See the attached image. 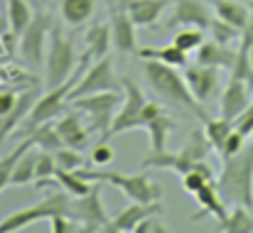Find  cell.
I'll list each match as a JSON object with an SVG mask.
<instances>
[{
  "label": "cell",
  "instance_id": "6da1fadb",
  "mask_svg": "<svg viewBox=\"0 0 253 233\" xmlns=\"http://www.w3.org/2000/svg\"><path fill=\"white\" fill-rule=\"evenodd\" d=\"M221 172L216 177L219 194L229 206L244 204L253 209V140L234 157L221 159Z\"/></svg>",
  "mask_w": 253,
  "mask_h": 233
},
{
  "label": "cell",
  "instance_id": "7a4b0ae2",
  "mask_svg": "<svg viewBox=\"0 0 253 233\" xmlns=\"http://www.w3.org/2000/svg\"><path fill=\"white\" fill-rule=\"evenodd\" d=\"M143 69H145L148 83L153 86V91H155L160 98H165V101L174 103V106H182V108H187L189 113H194L197 118L207 120V113L202 111V103L192 96V91H189L184 77H182L174 67L163 64V62H155V59H143Z\"/></svg>",
  "mask_w": 253,
  "mask_h": 233
},
{
  "label": "cell",
  "instance_id": "3957f363",
  "mask_svg": "<svg viewBox=\"0 0 253 233\" xmlns=\"http://www.w3.org/2000/svg\"><path fill=\"white\" fill-rule=\"evenodd\" d=\"M84 179L88 182H106L111 187H116L118 192H123L130 201H143V204H150V201H160L163 192L155 182L148 179V174L138 172V174H121V172H111V169H103V167H79L77 169Z\"/></svg>",
  "mask_w": 253,
  "mask_h": 233
},
{
  "label": "cell",
  "instance_id": "277c9868",
  "mask_svg": "<svg viewBox=\"0 0 253 233\" xmlns=\"http://www.w3.org/2000/svg\"><path fill=\"white\" fill-rule=\"evenodd\" d=\"M209 150H211V145H209L204 130H202V133L194 130V133L187 138V143L182 145L179 153H168V150H163V153H150V155L140 162V167H145V169H150V167L169 169V172H177V174L182 177V174L189 172L199 159H207Z\"/></svg>",
  "mask_w": 253,
  "mask_h": 233
},
{
  "label": "cell",
  "instance_id": "5b68a950",
  "mask_svg": "<svg viewBox=\"0 0 253 233\" xmlns=\"http://www.w3.org/2000/svg\"><path fill=\"white\" fill-rule=\"evenodd\" d=\"M77 67H79V62H77V52H74L72 39L59 30V25H52L47 52H44V78H47V86H57V83L67 81L77 72Z\"/></svg>",
  "mask_w": 253,
  "mask_h": 233
},
{
  "label": "cell",
  "instance_id": "8992f818",
  "mask_svg": "<svg viewBox=\"0 0 253 233\" xmlns=\"http://www.w3.org/2000/svg\"><path fill=\"white\" fill-rule=\"evenodd\" d=\"M123 96L121 91H98V93H86V96H79L74 101H69V106L79 113L88 116V130H98V133H108L111 128V120L121 106Z\"/></svg>",
  "mask_w": 253,
  "mask_h": 233
},
{
  "label": "cell",
  "instance_id": "52a82bcc",
  "mask_svg": "<svg viewBox=\"0 0 253 233\" xmlns=\"http://www.w3.org/2000/svg\"><path fill=\"white\" fill-rule=\"evenodd\" d=\"M69 211V199L64 194H49L47 199L37 201V204H30L10 216H5L0 221V233H15V231H22L42 219H52L54 214H67Z\"/></svg>",
  "mask_w": 253,
  "mask_h": 233
},
{
  "label": "cell",
  "instance_id": "ba28073f",
  "mask_svg": "<svg viewBox=\"0 0 253 233\" xmlns=\"http://www.w3.org/2000/svg\"><path fill=\"white\" fill-rule=\"evenodd\" d=\"M121 83H123V93L126 96H123V101H121V106H118V111H116V116L111 120L108 133L101 140H108V138H113L118 133H128V130H140V113H143V106H145L148 98L143 96V91H140V86L135 81L123 78Z\"/></svg>",
  "mask_w": 253,
  "mask_h": 233
},
{
  "label": "cell",
  "instance_id": "9c48e42d",
  "mask_svg": "<svg viewBox=\"0 0 253 233\" xmlns=\"http://www.w3.org/2000/svg\"><path fill=\"white\" fill-rule=\"evenodd\" d=\"M49 30H52V17L47 12H37L32 17V22L25 27V32L17 37V49L22 54V59L37 69L42 67L44 52H47V42H49Z\"/></svg>",
  "mask_w": 253,
  "mask_h": 233
},
{
  "label": "cell",
  "instance_id": "30bf717a",
  "mask_svg": "<svg viewBox=\"0 0 253 233\" xmlns=\"http://www.w3.org/2000/svg\"><path fill=\"white\" fill-rule=\"evenodd\" d=\"M123 83H118V78L113 74V64L108 57H101L96 62H91L86 67V72L74 83V88L69 91V101L86 96V93H98V91H123Z\"/></svg>",
  "mask_w": 253,
  "mask_h": 233
},
{
  "label": "cell",
  "instance_id": "8fae6325",
  "mask_svg": "<svg viewBox=\"0 0 253 233\" xmlns=\"http://www.w3.org/2000/svg\"><path fill=\"white\" fill-rule=\"evenodd\" d=\"M211 20H214V10L209 0H174V7L165 20V30H174V27L209 30Z\"/></svg>",
  "mask_w": 253,
  "mask_h": 233
},
{
  "label": "cell",
  "instance_id": "7c38bea8",
  "mask_svg": "<svg viewBox=\"0 0 253 233\" xmlns=\"http://www.w3.org/2000/svg\"><path fill=\"white\" fill-rule=\"evenodd\" d=\"M69 216H74L82 224V231H103V226L108 224V214L103 206V196H101V187L96 184L88 194L77 196V204H69Z\"/></svg>",
  "mask_w": 253,
  "mask_h": 233
},
{
  "label": "cell",
  "instance_id": "4fadbf2b",
  "mask_svg": "<svg viewBox=\"0 0 253 233\" xmlns=\"http://www.w3.org/2000/svg\"><path fill=\"white\" fill-rule=\"evenodd\" d=\"M219 72L216 67H207V64H187L184 67V81L192 91V96L199 103L211 101L219 93Z\"/></svg>",
  "mask_w": 253,
  "mask_h": 233
},
{
  "label": "cell",
  "instance_id": "5bb4252c",
  "mask_svg": "<svg viewBox=\"0 0 253 233\" xmlns=\"http://www.w3.org/2000/svg\"><path fill=\"white\" fill-rule=\"evenodd\" d=\"M111 42L113 49L121 54H133L138 49V37H135V22L126 12L123 5H116L111 12Z\"/></svg>",
  "mask_w": 253,
  "mask_h": 233
},
{
  "label": "cell",
  "instance_id": "9a60e30c",
  "mask_svg": "<svg viewBox=\"0 0 253 233\" xmlns=\"http://www.w3.org/2000/svg\"><path fill=\"white\" fill-rule=\"evenodd\" d=\"M158 211H163V204H160V201H150V204L130 201L118 216L108 219V224L103 226V233H128V231L133 233L135 231V226H138L145 216L158 214Z\"/></svg>",
  "mask_w": 253,
  "mask_h": 233
},
{
  "label": "cell",
  "instance_id": "2e32d148",
  "mask_svg": "<svg viewBox=\"0 0 253 233\" xmlns=\"http://www.w3.org/2000/svg\"><path fill=\"white\" fill-rule=\"evenodd\" d=\"M253 101V88L246 81L239 78H229V83L221 88V98H219V116L234 120L249 103Z\"/></svg>",
  "mask_w": 253,
  "mask_h": 233
},
{
  "label": "cell",
  "instance_id": "e0dca14e",
  "mask_svg": "<svg viewBox=\"0 0 253 233\" xmlns=\"http://www.w3.org/2000/svg\"><path fill=\"white\" fill-rule=\"evenodd\" d=\"M37 96H40V93H37L35 88L20 93L17 101H15V106L10 108V113H7L5 118H0V148H2V143H5L12 133H17V130L22 128V123L27 120V116H30L35 101H37Z\"/></svg>",
  "mask_w": 253,
  "mask_h": 233
},
{
  "label": "cell",
  "instance_id": "ac0fdd59",
  "mask_svg": "<svg viewBox=\"0 0 253 233\" xmlns=\"http://www.w3.org/2000/svg\"><path fill=\"white\" fill-rule=\"evenodd\" d=\"M197 204L202 206L192 219H202V216H214L216 221H224L226 214H229V204L224 201V196L219 194V187H216V179L214 182H207L204 187H199L194 194Z\"/></svg>",
  "mask_w": 253,
  "mask_h": 233
},
{
  "label": "cell",
  "instance_id": "d6986e66",
  "mask_svg": "<svg viewBox=\"0 0 253 233\" xmlns=\"http://www.w3.org/2000/svg\"><path fill=\"white\" fill-rule=\"evenodd\" d=\"M197 64H207V67H216V69H231L234 59H236V49L231 44H221L216 39H204L199 44V49L194 52Z\"/></svg>",
  "mask_w": 253,
  "mask_h": 233
},
{
  "label": "cell",
  "instance_id": "ffe728a7",
  "mask_svg": "<svg viewBox=\"0 0 253 233\" xmlns=\"http://www.w3.org/2000/svg\"><path fill=\"white\" fill-rule=\"evenodd\" d=\"M169 0H126L123 7L135 22V27H153L163 12L168 10Z\"/></svg>",
  "mask_w": 253,
  "mask_h": 233
},
{
  "label": "cell",
  "instance_id": "44dd1931",
  "mask_svg": "<svg viewBox=\"0 0 253 233\" xmlns=\"http://www.w3.org/2000/svg\"><path fill=\"white\" fill-rule=\"evenodd\" d=\"M54 125H57V133H59V138H62L64 145L82 150L86 143H88V133L91 130H88V125H84L79 111H72L67 116H59V120Z\"/></svg>",
  "mask_w": 253,
  "mask_h": 233
},
{
  "label": "cell",
  "instance_id": "7402d4cb",
  "mask_svg": "<svg viewBox=\"0 0 253 233\" xmlns=\"http://www.w3.org/2000/svg\"><path fill=\"white\" fill-rule=\"evenodd\" d=\"M209 2H211L214 17L229 22L236 30H244L246 27L249 15H251V5L249 2H244V0H209Z\"/></svg>",
  "mask_w": 253,
  "mask_h": 233
},
{
  "label": "cell",
  "instance_id": "603a6c76",
  "mask_svg": "<svg viewBox=\"0 0 253 233\" xmlns=\"http://www.w3.org/2000/svg\"><path fill=\"white\" fill-rule=\"evenodd\" d=\"M135 54L140 59H155V62H163V64H169L174 69H184L189 64V54L182 52L177 44H165V47H138Z\"/></svg>",
  "mask_w": 253,
  "mask_h": 233
},
{
  "label": "cell",
  "instance_id": "cb8c5ba5",
  "mask_svg": "<svg viewBox=\"0 0 253 233\" xmlns=\"http://www.w3.org/2000/svg\"><path fill=\"white\" fill-rule=\"evenodd\" d=\"M96 10V0H62L59 2V17L69 27H82Z\"/></svg>",
  "mask_w": 253,
  "mask_h": 233
},
{
  "label": "cell",
  "instance_id": "d4e9b609",
  "mask_svg": "<svg viewBox=\"0 0 253 233\" xmlns=\"http://www.w3.org/2000/svg\"><path fill=\"white\" fill-rule=\"evenodd\" d=\"M86 54L96 62L101 57H108L113 42H111V25H93L88 32H86Z\"/></svg>",
  "mask_w": 253,
  "mask_h": 233
},
{
  "label": "cell",
  "instance_id": "484cf974",
  "mask_svg": "<svg viewBox=\"0 0 253 233\" xmlns=\"http://www.w3.org/2000/svg\"><path fill=\"white\" fill-rule=\"evenodd\" d=\"M148 133V140H150V153H163L168 150V135L174 130V120L168 118V113L153 118L150 123H145L143 128Z\"/></svg>",
  "mask_w": 253,
  "mask_h": 233
},
{
  "label": "cell",
  "instance_id": "4316f807",
  "mask_svg": "<svg viewBox=\"0 0 253 233\" xmlns=\"http://www.w3.org/2000/svg\"><path fill=\"white\" fill-rule=\"evenodd\" d=\"M219 231L224 233H253V214L251 206L234 204L224 221H219Z\"/></svg>",
  "mask_w": 253,
  "mask_h": 233
},
{
  "label": "cell",
  "instance_id": "83f0119b",
  "mask_svg": "<svg viewBox=\"0 0 253 233\" xmlns=\"http://www.w3.org/2000/svg\"><path fill=\"white\" fill-rule=\"evenodd\" d=\"M54 179H57V184L69 194V196H84V194H88L98 182H88V179H84L77 169H62V167H57V172H54Z\"/></svg>",
  "mask_w": 253,
  "mask_h": 233
},
{
  "label": "cell",
  "instance_id": "f1b7e54d",
  "mask_svg": "<svg viewBox=\"0 0 253 233\" xmlns=\"http://www.w3.org/2000/svg\"><path fill=\"white\" fill-rule=\"evenodd\" d=\"M35 177H37V150L30 148L25 155L17 159V164L12 167L10 187H27V184H35Z\"/></svg>",
  "mask_w": 253,
  "mask_h": 233
},
{
  "label": "cell",
  "instance_id": "f546056e",
  "mask_svg": "<svg viewBox=\"0 0 253 233\" xmlns=\"http://www.w3.org/2000/svg\"><path fill=\"white\" fill-rule=\"evenodd\" d=\"M35 12H32V5L27 0H7V22H10V35L17 39L25 27L32 22Z\"/></svg>",
  "mask_w": 253,
  "mask_h": 233
},
{
  "label": "cell",
  "instance_id": "4dcf8cb0",
  "mask_svg": "<svg viewBox=\"0 0 253 233\" xmlns=\"http://www.w3.org/2000/svg\"><path fill=\"white\" fill-rule=\"evenodd\" d=\"M231 130H234V120H229V118H224V116H219V118H207V120H204V135H207L209 145H211L216 153L224 148V143H226V138L231 135Z\"/></svg>",
  "mask_w": 253,
  "mask_h": 233
},
{
  "label": "cell",
  "instance_id": "1f68e13d",
  "mask_svg": "<svg viewBox=\"0 0 253 233\" xmlns=\"http://www.w3.org/2000/svg\"><path fill=\"white\" fill-rule=\"evenodd\" d=\"M30 148H35V140L27 135V138H22V143L12 150V153H7V155L0 157V192L5 189V187H10V174H12V167L17 164V159L25 155Z\"/></svg>",
  "mask_w": 253,
  "mask_h": 233
},
{
  "label": "cell",
  "instance_id": "d6a6232c",
  "mask_svg": "<svg viewBox=\"0 0 253 233\" xmlns=\"http://www.w3.org/2000/svg\"><path fill=\"white\" fill-rule=\"evenodd\" d=\"M216 177H214V172L209 169V164L204 162V159H199L189 172H184L182 174V189L187 192V194H194L199 187H204L207 182H214Z\"/></svg>",
  "mask_w": 253,
  "mask_h": 233
},
{
  "label": "cell",
  "instance_id": "836d02e7",
  "mask_svg": "<svg viewBox=\"0 0 253 233\" xmlns=\"http://www.w3.org/2000/svg\"><path fill=\"white\" fill-rule=\"evenodd\" d=\"M30 138L35 140V148H40V150H49V153H54V150H59V148L64 145L62 138H59V133H57V125H52V120L37 125V128L30 133Z\"/></svg>",
  "mask_w": 253,
  "mask_h": 233
},
{
  "label": "cell",
  "instance_id": "e575fe53",
  "mask_svg": "<svg viewBox=\"0 0 253 233\" xmlns=\"http://www.w3.org/2000/svg\"><path fill=\"white\" fill-rule=\"evenodd\" d=\"M202 42H204V30H199V27H179L172 37V44H177L187 54L197 52Z\"/></svg>",
  "mask_w": 253,
  "mask_h": 233
},
{
  "label": "cell",
  "instance_id": "d590c367",
  "mask_svg": "<svg viewBox=\"0 0 253 233\" xmlns=\"http://www.w3.org/2000/svg\"><path fill=\"white\" fill-rule=\"evenodd\" d=\"M209 35H211V39H216V42H221V44H234V42H239L241 30H236V27H231L229 22L214 17L211 25H209Z\"/></svg>",
  "mask_w": 253,
  "mask_h": 233
},
{
  "label": "cell",
  "instance_id": "8d00e7d4",
  "mask_svg": "<svg viewBox=\"0 0 253 233\" xmlns=\"http://www.w3.org/2000/svg\"><path fill=\"white\" fill-rule=\"evenodd\" d=\"M54 159H57V167H62V169H79V167H84L82 150L69 148V145H62L59 150H54Z\"/></svg>",
  "mask_w": 253,
  "mask_h": 233
},
{
  "label": "cell",
  "instance_id": "74e56055",
  "mask_svg": "<svg viewBox=\"0 0 253 233\" xmlns=\"http://www.w3.org/2000/svg\"><path fill=\"white\" fill-rule=\"evenodd\" d=\"M246 135L244 133H239L236 128L231 130V135L226 138V143H224V148L219 150V155H221V159H226V157H234V155H239L244 148H246Z\"/></svg>",
  "mask_w": 253,
  "mask_h": 233
},
{
  "label": "cell",
  "instance_id": "f35d334b",
  "mask_svg": "<svg viewBox=\"0 0 253 233\" xmlns=\"http://www.w3.org/2000/svg\"><path fill=\"white\" fill-rule=\"evenodd\" d=\"M113 157H116L113 148H111L106 140H101V143L93 145V150H91V164H93V167H108V164L113 162Z\"/></svg>",
  "mask_w": 253,
  "mask_h": 233
},
{
  "label": "cell",
  "instance_id": "ab89813d",
  "mask_svg": "<svg viewBox=\"0 0 253 233\" xmlns=\"http://www.w3.org/2000/svg\"><path fill=\"white\" fill-rule=\"evenodd\" d=\"M49 221H52V233H77V231H82V229H79V221H77L74 216H69V214H54Z\"/></svg>",
  "mask_w": 253,
  "mask_h": 233
},
{
  "label": "cell",
  "instance_id": "60d3db41",
  "mask_svg": "<svg viewBox=\"0 0 253 233\" xmlns=\"http://www.w3.org/2000/svg\"><path fill=\"white\" fill-rule=\"evenodd\" d=\"M234 128H236L239 133H244L246 138H253V101L234 118Z\"/></svg>",
  "mask_w": 253,
  "mask_h": 233
},
{
  "label": "cell",
  "instance_id": "b9f144b4",
  "mask_svg": "<svg viewBox=\"0 0 253 233\" xmlns=\"http://www.w3.org/2000/svg\"><path fill=\"white\" fill-rule=\"evenodd\" d=\"M133 233H168V226L163 224V219H160V216L150 214V216H145V219L135 226V231Z\"/></svg>",
  "mask_w": 253,
  "mask_h": 233
},
{
  "label": "cell",
  "instance_id": "7bdbcfd3",
  "mask_svg": "<svg viewBox=\"0 0 253 233\" xmlns=\"http://www.w3.org/2000/svg\"><path fill=\"white\" fill-rule=\"evenodd\" d=\"M251 5V15H249V22H246V27L241 30V37H239V47L236 49H244V52H249L253 47V0L249 2Z\"/></svg>",
  "mask_w": 253,
  "mask_h": 233
},
{
  "label": "cell",
  "instance_id": "ee69618b",
  "mask_svg": "<svg viewBox=\"0 0 253 233\" xmlns=\"http://www.w3.org/2000/svg\"><path fill=\"white\" fill-rule=\"evenodd\" d=\"M163 113H165V108H163L160 103H155V101H145L143 113H140V128H145V123H150L153 118H158V116H163Z\"/></svg>",
  "mask_w": 253,
  "mask_h": 233
},
{
  "label": "cell",
  "instance_id": "f6af8a7d",
  "mask_svg": "<svg viewBox=\"0 0 253 233\" xmlns=\"http://www.w3.org/2000/svg\"><path fill=\"white\" fill-rule=\"evenodd\" d=\"M15 101H17V93H12V91H0V118H5V116L10 113V108L15 106Z\"/></svg>",
  "mask_w": 253,
  "mask_h": 233
},
{
  "label": "cell",
  "instance_id": "bcb514c9",
  "mask_svg": "<svg viewBox=\"0 0 253 233\" xmlns=\"http://www.w3.org/2000/svg\"><path fill=\"white\" fill-rule=\"evenodd\" d=\"M249 59H251V67H253V47L249 49Z\"/></svg>",
  "mask_w": 253,
  "mask_h": 233
}]
</instances>
